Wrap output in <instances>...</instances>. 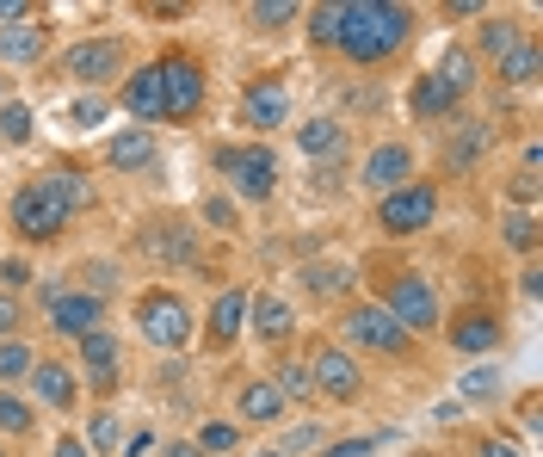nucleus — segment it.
I'll return each mask as SVG.
<instances>
[{
    "instance_id": "nucleus-1",
    "label": "nucleus",
    "mask_w": 543,
    "mask_h": 457,
    "mask_svg": "<svg viewBox=\"0 0 543 457\" xmlns=\"http://www.w3.org/2000/svg\"><path fill=\"white\" fill-rule=\"evenodd\" d=\"M414 31V13L395 7V0H352V7H340V31L334 44L352 56V62H383L408 44Z\"/></svg>"
},
{
    "instance_id": "nucleus-2",
    "label": "nucleus",
    "mask_w": 543,
    "mask_h": 457,
    "mask_svg": "<svg viewBox=\"0 0 543 457\" xmlns=\"http://www.w3.org/2000/svg\"><path fill=\"white\" fill-rule=\"evenodd\" d=\"M75 204H87V180L75 167H56V173H44L38 186H25L19 198H13V223L31 235V241H50L62 223H68V210Z\"/></svg>"
},
{
    "instance_id": "nucleus-3",
    "label": "nucleus",
    "mask_w": 543,
    "mask_h": 457,
    "mask_svg": "<svg viewBox=\"0 0 543 457\" xmlns=\"http://www.w3.org/2000/svg\"><path fill=\"white\" fill-rule=\"evenodd\" d=\"M136 322H142V334H149L155 346H186L192 340V309L173 291H149L136 303Z\"/></svg>"
},
{
    "instance_id": "nucleus-4",
    "label": "nucleus",
    "mask_w": 543,
    "mask_h": 457,
    "mask_svg": "<svg viewBox=\"0 0 543 457\" xmlns=\"http://www.w3.org/2000/svg\"><path fill=\"white\" fill-rule=\"evenodd\" d=\"M155 75H161V105H167V118H192L198 105H204V68H198V62L167 56Z\"/></svg>"
},
{
    "instance_id": "nucleus-5",
    "label": "nucleus",
    "mask_w": 543,
    "mask_h": 457,
    "mask_svg": "<svg viewBox=\"0 0 543 457\" xmlns=\"http://www.w3.org/2000/svg\"><path fill=\"white\" fill-rule=\"evenodd\" d=\"M432 217H439V192H432V186H402V192H389L383 210H377V223H383L389 235H414V229H426Z\"/></svg>"
},
{
    "instance_id": "nucleus-6",
    "label": "nucleus",
    "mask_w": 543,
    "mask_h": 457,
    "mask_svg": "<svg viewBox=\"0 0 543 457\" xmlns=\"http://www.w3.org/2000/svg\"><path fill=\"white\" fill-rule=\"evenodd\" d=\"M346 340L371 346V353H408V328L395 322L389 309H377V303H358V309L346 315Z\"/></svg>"
},
{
    "instance_id": "nucleus-7",
    "label": "nucleus",
    "mask_w": 543,
    "mask_h": 457,
    "mask_svg": "<svg viewBox=\"0 0 543 457\" xmlns=\"http://www.w3.org/2000/svg\"><path fill=\"white\" fill-rule=\"evenodd\" d=\"M389 315H395L408 334H414V328H439V297H432V285H426L420 272H402V278L389 285Z\"/></svg>"
},
{
    "instance_id": "nucleus-8",
    "label": "nucleus",
    "mask_w": 543,
    "mask_h": 457,
    "mask_svg": "<svg viewBox=\"0 0 543 457\" xmlns=\"http://www.w3.org/2000/svg\"><path fill=\"white\" fill-rule=\"evenodd\" d=\"M216 167L235 180V192H247V198H272V186H278V161H272V149H223L216 155Z\"/></svg>"
},
{
    "instance_id": "nucleus-9",
    "label": "nucleus",
    "mask_w": 543,
    "mask_h": 457,
    "mask_svg": "<svg viewBox=\"0 0 543 457\" xmlns=\"http://www.w3.org/2000/svg\"><path fill=\"white\" fill-rule=\"evenodd\" d=\"M118 62H124V50H118L112 38H93V44H75V50H68V56H62V68H68V75H75V81H87V87H99V81H112V75H118Z\"/></svg>"
},
{
    "instance_id": "nucleus-10",
    "label": "nucleus",
    "mask_w": 543,
    "mask_h": 457,
    "mask_svg": "<svg viewBox=\"0 0 543 457\" xmlns=\"http://www.w3.org/2000/svg\"><path fill=\"white\" fill-rule=\"evenodd\" d=\"M309 383H315V390H328L334 402H352L358 396V365L340 353V346H321L315 365H309Z\"/></svg>"
},
{
    "instance_id": "nucleus-11",
    "label": "nucleus",
    "mask_w": 543,
    "mask_h": 457,
    "mask_svg": "<svg viewBox=\"0 0 543 457\" xmlns=\"http://www.w3.org/2000/svg\"><path fill=\"white\" fill-rule=\"evenodd\" d=\"M408 173H414V155H408L402 143H383V149L365 161V186H371V192H402Z\"/></svg>"
},
{
    "instance_id": "nucleus-12",
    "label": "nucleus",
    "mask_w": 543,
    "mask_h": 457,
    "mask_svg": "<svg viewBox=\"0 0 543 457\" xmlns=\"http://www.w3.org/2000/svg\"><path fill=\"white\" fill-rule=\"evenodd\" d=\"M99 315H105L99 297H50V328H56V334H75V340H81V334L99 328Z\"/></svg>"
},
{
    "instance_id": "nucleus-13",
    "label": "nucleus",
    "mask_w": 543,
    "mask_h": 457,
    "mask_svg": "<svg viewBox=\"0 0 543 457\" xmlns=\"http://www.w3.org/2000/svg\"><path fill=\"white\" fill-rule=\"evenodd\" d=\"M241 112H247V124H260V130H272V124H284V112H291V93H284L278 81H260V87H247V99H241Z\"/></svg>"
},
{
    "instance_id": "nucleus-14",
    "label": "nucleus",
    "mask_w": 543,
    "mask_h": 457,
    "mask_svg": "<svg viewBox=\"0 0 543 457\" xmlns=\"http://www.w3.org/2000/svg\"><path fill=\"white\" fill-rule=\"evenodd\" d=\"M105 161H112L118 173L155 167V136H149V130H124V136H112V143H105Z\"/></svg>"
},
{
    "instance_id": "nucleus-15",
    "label": "nucleus",
    "mask_w": 543,
    "mask_h": 457,
    "mask_svg": "<svg viewBox=\"0 0 543 457\" xmlns=\"http://www.w3.org/2000/svg\"><path fill=\"white\" fill-rule=\"evenodd\" d=\"M124 105L142 118V124H155V118H167V105H161V75L155 68H142V75H130V87H124Z\"/></svg>"
},
{
    "instance_id": "nucleus-16",
    "label": "nucleus",
    "mask_w": 543,
    "mask_h": 457,
    "mask_svg": "<svg viewBox=\"0 0 543 457\" xmlns=\"http://www.w3.org/2000/svg\"><path fill=\"white\" fill-rule=\"evenodd\" d=\"M81 359H87V377L99 383V390H112V377H118V371H112V365H118V340L99 334V328L81 334Z\"/></svg>"
},
{
    "instance_id": "nucleus-17",
    "label": "nucleus",
    "mask_w": 543,
    "mask_h": 457,
    "mask_svg": "<svg viewBox=\"0 0 543 457\" xmlns=\"http://www.w3.org/2000/svg\"><path fill=\"white\" fill-rule=\"evenodd\" d=\"M451 346H457V353H494V346H500V322H494V315H463V322L451 328Z\"/></svg>"
},
{
    "instance_id": "nucleus-18",
    "label": "nucleus",
    "mask_w": 543,
    "mask_h": 457,
    "mask_svg": "<svg viewBox=\"0 0 543 457\" xmlns=\"http://www.w3.org/2000/svg\"><path fill=\"white\" fill-rule=\"evenodd\" d=\"M44 44H50L44 25H7V31H0V56H7V62H38Z\"/></svg>"
},
{
    "instance_id": "nucleus-19",
    "label": "nucleus",
    "mask_w": 543,
    "mask_h": 457,
    "mask_svg": "<svg viewBox=\"0 0 543 457\" xmlns=\"http://www.w3.org/2000/svg\"><path fill=\"white\" fill-rule=\"evenodd\" d=\"M247 309H253V322H260V334H266V340H284V334H291V328H297V315H291V303H278V297H253Z\"/></svg>"
},
{
    "instance_id": "nucleus-20",
    "label": "nucleus",
    "mask_w": 543,
    "mask_h": 457,
    "mask_svg": "<svg viewBox=\"0 0 543 457\" xmlns=\"http://www.w3.org/2000/svg\"><path fill=\"white\" fill-rule=\"evenodd\" d=\"M31 383H38V396H44L50 408H68V402H75V377H68L62 365H31Z\"/></svg>"
},
{
    "instance_id": "nucleus-21",
    "label": "nucleus",
    "mask_w": 543,
    "mask_h": 457,
    "mask_svg": "<svg viewBox=\"0 0 543 457\" xmlns=\"http://www.w3.org/2000/svg\"><path fill=\"white\" fill-rule=\"evenodd\" d=\"M488 149V124H463L457 130V143L445 149V161H451V173H469V167H476V155Z\"/></svg>"
},
{
    "instance_id": "nucleus-22",
    "label": "nucleus",
    "mask_w": 543,
    "mask_h": 457,
    "mask_svg": "<svg viewBox=\"0 0 543 457\" xmlns=\"http://www.w3.org/2000/svg\"><path fill=\"white\" fill-rule=\"evenodd\" d=\"M241 322H247V291H223V303H216V315H210V334L229 346L241 334Z\"/></svg>"
},
{
    "instance_id": "nucleus-23",
    "label": "nucleus",
    "mask_w": 543,
    "mask_h": 457,
    "mask_svg": "<svg viewBox=\"0 0 543 457\" xmlns=\"http://www.w3.org/2000/svg\"><path fill=\"white\" fill-rule=\"evenodd\" d=\"M297 143H303V155H334L340 149V124L334 118H309V124H297Z\"/></svg>"
},
{
    "instance_id": "nucleus-24",
    "label": "nucleus",
    "mask_w": 543,
    "mask_h": 457,
    "mask_svg": "<svg viewBox=\"0 0 543 457\" xmlns=\"http://www.w3.org/2000/svg\"><path fill=\"white\" fill-rule=\"evenodd\" d=\"M278 408H284L278 383H247V390H241V414L247 420H278Z\"/></svg>"
},
{
    "instance_id": "nucleus-25",
    "label": "nucleus",
    "mask_w": 543,
    "mask_h": 457,
    "mask_svg": "<svg viewBox=\"0 0 543 457\" xmlns=\"http://www.w3.org/2000/svg\"><path fill=\"white\" fill-rule=\"evenodd\" d=\"M451 105H457V93H451L439 75H426V81H420V93H414V112H420V118H445Z\"/></svg>"
},
{
    "instance_id": "nucleus-26",
    "label": "nucleus",
    "mask_w": 543,
    "mask_h": 457,
    "mask_svg": "<svg viewBox=\"0 0 543 457\" xmlns=\"http://www.w3.org/2000/svg\"><path fill=\"white\" fill-rule=\"evenodd\" d=\"M500 75L513 81V87L537 81V44H519V50H506V56H500Z\"/></svg>"
},
{
    "instance_id": "nucleus-27",
    "label": "nucleus",
    "mask_w": 543,
    "mask_h": 457,
    "mask_svg": "<svg viewBox=\"0 0 543 457\" xmlns=\"http://www.w3.org/2000/svg\"><path fill=\"white\" fill-rule=\"evenodd\" d=\"M0 136L7 143H31V105H19V99L0 105Z\"/></svg>"
},
{
    "instance_id": "nucleus-28",
    "label": "nucleus",
    "mask_w": 543,
    "mask_h": 457,
    "mask_svg": "<svg viewBox=\"0 0 543 457\" xmlns=\"http://www.w3.org/2000/svg\"><path fill=\"white\" fill-rule=\"evenodd\" d=\"M482 44H488V56H506V50H519L525 38H519V25H506V19H488V25H482Z\"/></svg>"
},
{
    "instance_id": "nucleus-29",
    "label": "nucleus",
    "mask_w": 543,
    "mask_h": 457,
    "mask_svg": "<svg viewBox=\"0 0 543 457\" xmlns=\"http://www.w3.org/2000/svg\"><path fill=\"white\" fill-rule=\"evenodd\" d=\"M149 254H167V260H192V241H186V229H155V235H149Z\"/></svg>"
},
{
    "instance_id": "nucleus-30",
    "label": "nucleus",
    "mask_w": 543,
    "mask_h": 457,
    "mask_svg": "<svg viewBox=\"0 0 543 457\" xmlns=\"http://www.w3.org/2000/svg\"><path fill=\"white\" fill-rule=\"evenodd\" d=\"M31 371V346L25 340H0V377H25Z\"/></svg>"
},
{
    "instance_id": "nucleus-31",
    "label": "nucleus",
    "mask_w": 543,
    "mask_h": 457,
    "mask_svg": "<svg viewBox=\"0 0 543 457\" xmlns=\"http://www.w3.org/2000/svg\"><path fill=\"white\" fill-rule=\"evenodd\" d=\"M87 445H93V451H112V445H118V414H93V420H87Z\"/></svg>"
},
{
    "instance_id": "nucleus-32",
    "label": "nucleus",
    "mask_w": 543,
    "mask_h": 457,
    "mask_svg": "<svg viewBox=\"0 0 543 457\" xmlns=\"http://www.w3.org/2000/svg\"><path fill=\"white\" fill-rule=\"evenodd\" d=\"M105 124V99H81L68 105V130H99Z\"/></svg>"
},
{
    "instance_id": "nucleus-33",
    "label": "nucleus",
    "mask_w": 543,
    "mask_h": 457,
    "mask_svg": "<svg viewBox=\"0 0 543 457\" xmlns=\"http://www.w3.org/2000/svg\"><path fill=\"white\" fill-rule=\"evenodd\" d=\"M494 390H500V371H494V365L463 371V396H476V402H482V396H494Z\"/></svg>"
},
{
    "instance_id": "nucleus-34",
    "label": "nucleus",
    "mask_w": 543,
    "mask_h": 457,
    "mask_svg": "<svg viewBox=\"0 0 543 457\" xmlns=\"http://www.w3.org/2000/svg\"><path fill=\"white\" fill-rule=\"evenodd\" d=\"M291 19H297V7H291V0H266V7H253V25H266V31L291 25Z\"/></svg>"
},
{
    "instance_id": "nucleus-35",
    "label": "nucleus",
    "mask_w": 543,
    "mask_h": 457,
    "mask_svg": "<svg viewBox=\"0 0 543 457\" xmlns=\"http://www.w3.org/2000/svg\"><path fill=\"white\" fill-rule=\"evenodd\" d=\"M31 427V408L13 402V396H0V433H25Z\"/></svg>"
},
{
    "instance_id": "nucleus-36",
    "label": "nucleus",
    "mask_w": 543,
    "mask_h": 457,
    "mask_svg": "<svg viewBox=\"0 0 543 457\" xmlns=\"http://www.w3.org/2000/svg\"><path fill=\"white\" fill-rule=\"evenodd\" d=\"M309 31H315L321 44H334V31H340V7H315V13H309Z\"/></svg>"
},
{
    "instance_id": "nucleus-37",
    "label": "nucleus",
    "mask_w": 543,
    "mask_h": 457,
    "mask_svg": "<svg viewBox=\"0 0 543 457\" xmlns=\"http://www.w3.org/2000/svg\"><path fill=\"white\" fill-rule=\"evenodd\" d=\"M309 285H315L321 297H334V291H346V272H340V266H315V272H309Z\"/></svg>"
},
{
    "instance_id": "nucleus-38",
    "label": "nucleus",
    "mask_w": 543,
    "mask_h": 457,
    "mask_svg": "<svg viewBox=\"0 0 543 457\" xmlns=\"http://www.w3.org/2000/svg\"><path fill=\"white\" fill-rule=\"evenodd\" d=\"M315 383H309V371L303 365H284V377H278V396H309Z\"/></svg>"
},
{
    "instance_id": "nucleus-39",
    "label": "nucleus",
    "mask_w": 543,
    "mask_h": 457,
    "mask_svg": "<svg viewBox=\"0 0 543 457\" xmlns=\"http://www.w3.org/2000/svg\"><path fill=\"white\" fill-rule=\"evenodd\" d=\"M315 445H321V427H315V420H303V427L284 433V451H315Z\"/></svg>"
},
{
    "instance_id": "nucleus-40",
    "label": "nucleus",
    "mask_w": 543,
    "mask_h": 457,
    "mask_svg": "<svg viewBox=\"0 0 543 457\" xmlns=\"http://www.w3.org/2000/svg\"><path fill=\"white\" fill-rule=\"evenodd\" d=\"M204 223H216V229H235V204H229V198H204Z\"/></svg>"
},
{
    "instance_id": "nucleus-41",
    "label": "nucleus",
    "mask_w": 543,
    "mask_h": 457,
    "mask_svg": "<svg viewBox=\"0 0 543 457\" xmlns=\"http://www.w3.org/2000/svg\"><path fill=\"white\" fill-rule=\"evenodd\" d=\"M198 451H235V427H204Z\"/></svg>"
},
{
    "instance_id": "nucleus-42",
    "label": "nucleus",
    "mask_w": 543,
    "mask_h": 457,
    "mask_svg": "<svg viewBox=\"0 0 543 457\" xmlns=\"http://www.w3.org/2000/svg\"><path fill=\"white\" fill-rule=\"evenodd\" d=\"M506 241H513V248H531V241H537V229H531V217H519L513 229H506Z\"/></svg>"
},
{
    "instance_id": "nucleus-43",
    "label": "nucleus",
    "mask_w": 543,
    "mask_h": 457,
    "mask_svg": "<svg viewBox=\"0 0 543 457\" xmlns=\"http://www.w3.org/2000/svg\"><path fill=\"white\" fill-rule=\"evenodd\" d=\"M13 19H25V0H0V31H7Z\"/></svg>"
},
{
    "instance_id": "nucleus-44",
    "label": "nucleus",
    "mask_w": 543,
    "mask_h": 457,
    "mask_svg": "<svg viewBox=\"0 0 543 457\" xmlns=\"http://www.w3.org/2000/svg\"><path fill=\"white\" fill-rule=\"evenodd\" d=\"M87 285L93 291H112V266H87Z\"/></svg>"
},
{
    "instance_id": "nucleus-45",
    "label": "nucleus",
    "mask_w": 543,
    "mask_h": 457,
    "mask_svg": "<svg viewBox=\"0 0 543 457\" xmlns=\"http://www.w3.org/2000/svg\"><path fill=\"white\" fill-rule=\"evenodd\" d=\"M13 322H19V309H13V297H7V291H0V334H7Z\"/></svg>"
},
{
    "instance_id": "nucleus-46",
    "label": "nucleus",
    "mask_w": 543,
    "mask_h": 457,
    "mask_svg": "<svg viewBox=\"0 0 543 457\" xmlns=\"http://www.w3.org/2000/svg\"><path fill=\"white\" fill-rule=\"evenodd\" d=\"M0 272H7V285H25V278H31V266H25V260H7Z\"/></svg>"
},
{
    "instance_id": "nucleus-47",
    "label": "nucleus",
    "mask_w": 543,
    "mask_h": 457,
    "mask_svg": "<svg viewBox=\"0 0 543 457\" xmlns=\"http://www.w3.org/2000/svg\"><path fill=\"white\" fill-rule=\"evenodd\" d=\"M365 451H371V439H352V445H334L328 457H365Z\"/></svg>"
},
{
    "instance_id": "nucleus-48",
    "label": "nucleus",
    "mask_w": 543,
    "mask_h": 457,
    "mask_svg": "<svg viewBox=\"0 0 543 457\" xmlns=\"http://www.w3.org/2000/svg\"><path fill=\"white\" fill-rule=\"evenodd\" d=\"M56 457H87V445L81 439H56Z\"/></svg>"
},
{
    "instance_id": "nucleus-49",
    "label": "nucleus",
    "mask_w": 543,
    "mask_h": 457,
    "mask_svg": "<svg viewBox=\"0 0 543 457\" xmlns=\"http://www.w3.org/2000/svg\"><path fill=\"white\" fill-rule=\"evenodd\" d=\"M482 457H519V451H513V445H500V439H494V445H482Z\"/></svg>"
},
{
    "instance_id": "nucleus-50",
    "label": "nucleus",
    "mask_w": 543,
    "mask_h": 457,
    "mask_svg": "<svg viewBox=\"0 0 543 457\" xmlns=\"http://www.w3.org/2000/svg\"><path fill=\"white\" fill-rule=\"evenodd\" d=\"M167 457H204L198 445H167Z\"/></svg>"
},
{
    "instance_id": "nucleus-51",
    "label": "nucleus",
    "mask_w": 543,
    "mask_h": 457,
    "mask_svg": "<svg viewBox=\"0 0 543 457\" xmlns=\"http://www.w3.org/2000/svg\"><path fill=\"white\" fill-rule=\"evenodd\" d=\"M253 457H284V451H253Z\"/></svg>"
},
{
    "instance_id": "nucleus-52",
    "label": "nucleus",
    "mask_w": 543,
    "mask_h": 457,
    "mask_svg": "<svg viewBox=\"0 0 543 457\" xmlns=\"http://www.w3.org/2000/svg\"><path fill=\"white\" fill-rule=\"evenodd\" d=\"M0 457H7V451H0Z\"/></svg>"
}]
</instances>
